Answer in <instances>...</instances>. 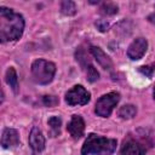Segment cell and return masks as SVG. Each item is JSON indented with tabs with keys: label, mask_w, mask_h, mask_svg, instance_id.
<instances>
[{
	"label": "cell",
	"mask_w": 155,
	"mask_h": 155,
	"mask_svg": "<svg viewBox=\"0 0 155 155\" xmlns=\"http://www.w3.org/2000/svg\"><path fill=\"white\" fill-rule=\"evenodd\" d=\"M24 29L23 16L7 7H0V39L2 42L13 41L22 36Z\"/></svg>",
	"instance_id": "6da1fadb"
},
{
	"label": "cell",
	"mask_w": 155,
	"mask_h": 155,
	"mask_svg": "<svg viewBox=\"0 0 155 155\" xmlns=\"http://www.w3.org/2000/svg\"><path fill=\"white\" fill-rule=\"evenodd\" d=\"M116 149V140L111 138H105L94 133L88 134L87 139L85 140L81 154L82 155H110Z\"/></svg>",
	"instance_id": "7a4b0ae2"
},
{
	"label": "cell",
	"mask_w": 155,
	"mask_h": 155,
	"mask_svg": "<svg viewBox=\"0 0 155 155\" xmlns=\"http://www.w3.org/2000/svg\"><path fill=\"white\" fill-rule=\"evenodd\" d=\"M56 73L54 63L45 59H36L31 64V75L35 82L40 85H46L52 81Z\"/></svg>",
	"instance_id": "3957f363"
},
{
	"label": "cell",
	"mask_w": 155,
	"mask_h": 155,
	"mask_svg": "<svg viewBox=\"0 0 155 155\" xmlns=\"http://www.w3.org/2000/svg\"><path fill=\"white\" fill-rule=\"evenodd\" d=\"M119 101H120V94L117 92H110L103 94L96 102V109H94L96 114L102 117H108L111 114L114 107L119 103Z\"/></svg>",
	"instance_id": "277c9868"
},
{
	"label": "cell",
	"mask_w": 155,
	"mask_h": 155,
	"mask_svg": "<svg viewBox=\"0 0 155 155\" xmlns=\"http://www.w3.org/2000/svg\"><path fill=\"white\" fill-rule=\"evenodd\" d=\"M90 92L81 85L73 86L65 93V102L69 105H85L90 101Z\"/></svg>",
	"instance_id": "5b68a950"
},
{
	"label": "cell",
	"mask_w": 155,
	"mask_h": 155,
	"mask_svg": "<svg viewBox=\"0 0 155 155\" xmlns=\"http://www.w3.org/2000/svg\"><path fill=\"white\" fill-rule=\"evenodd\" d=\"M75 56H76V61L81 64L84 71L86 73V76H87V79H88V81H90V82H94L96 80H98L99 74H98V71L96 70V68L91 64V62L87 59V57H86L84 50H82V48H79V50L76 51V54H75Z\"/></svg>",
	"instance_id": "8992f818"
},
{
	"label": "cell",
	"mask_w": 155,
	"mask_h": 155,
	"mask_svg": "<svg viewBox=\"0 0 155 155\" xmlns=\"http://www.w3.org/2000/svg\"><path fill=\"white\" fill-rule=\"evenodd\" d=\"M147 48H148V41L144 38H137L128 46L127 56H128V58H131L133 61L140 59L144 56V53L147 52Z\"/></svg>",
	"instance_id": "52a82bcc"
},
{
	"label": "cell",
	"mask_w": 155,
	"mask_h": 155,
	"mask_svg": "<svg viewBox=\"0 0 155 155\" xmlns=\"http://www.w3.org/2000/svg\"><path fill=\"white\" fill-rule=\"evenodd\" d=\"M67 128H68V132L70 133V136L74 139H79L84 134V130H85L84 119L80 115H73Z\"/></svg>",
	"instance_id": "ba28073f"
},
{
	"label": "cell",
	"mask_w": 155,
	"mask_h": 155,
	"mask_svg": "<svg viewBox=\"0 0 155 155\" xmlns=\"http://www.w3.org/2000/svg\"><path fill=\"white\" fill-rule=\"evenodd\" d=\"M19 143V134L18 131L15 128H5L1 137V145L5 149L15 148Z\"/></svg>",
	"instance_id": "9c48e42d"
},
{
	"label": "cell",
	"mask_w": 155,
	"mask_h": 155,
	"mask_svg": "<svg viewBox=\"0 0 155 155\" xmlns=\"http://www.w3.org/2000/svg\"><path fill=\"white\" fill-rule=\"evenodd\" d=\"M29 145L35 153H40L45 148V137L38 127H33L29 134Z\"/></svg>",
	"instance_id": "30bf717a"
},
{
	"label": "cell",
	"mask_w": 155,
	"mask_h": 155,
	"mask_svg": "<svg viewBox=\"0 0 155 155\" xmlns=\"http://www.w3.org/2000/svg\"><path fill=\"white\" fill-rule=\"evenodd\" d=\"M91 53H92V56L96 58V61L99 63V65H101L103 69L110 70V69L113 68V62H111V59L109 58V56H108L102 48H99V47H97V46H92V47H91Z\"/></svg>",
	"instance_id": "8fae6325"
},
{
	"label": "cell",
	"mask_w": 155,
	"mask_h": 155,
	"mask_svg": "<svg viewBox=\"0 0 155 155\" xmlns=\"http://www.w3.org/2000/svg\"><path fill=\"white\" fill-rule=\"evenodd\" d=\"M121 155H144V150L137 142L128 140L122 145Z\"/></svg>",
	"instance_id": "7c38bea8"
},
{
	"label": "cell",
	"mask_w": 155,
	"mask_h": 155,
	"mask_svg": "<svg viewBox=\"0 0 155 155\" xmlns=\"http://www.w3.org/2000/svg\"><path fill=\"white\" fill-rule=\"evenodd\" d=\"M6 82L8 84V86L13 90L15 93L18 92V79H17V73L15 70V68H8L6 71Z\"/></svg>",
	"instance_id": "4fadbf2b"
},
{
	"label": "cell",
	"mask_w": 155,
	"mask_h": 155,
	"mask_svg": "<svg viewBox=\"0 0 155 155\" xmlns=\"http://www.w3.org/2000/svg\"><path fill=\"white\" fill-rule=\"evenodd\" d=\"M61 125L62 120L58 116H51L48 119V126H50V134L52 137H57L61 133Z\"/></svg>",
	"instance_id": "5bb4252c"
},
{
	"label": "cell",
	"mask_w": 155,
	"mask_h": 155,
	"mask_svg": "<svg viewBox=\"0 0 155 155\" xmlns=\"http://www.w3.org/2000/svg\"><path fill=\"white\" fill-rule=\"evenodd\" d=\"M137 113V108L133 104H126L120 108L119 110V116L122 119H132Z\"/></svg>",
	"instance_id": "9a60e30c"
},
{
	"label": "cell",
	"mask_w": 155,
	"mask_h": 155,
	"mask_svg": "<svg viewBox=\"0 0 155 155\" xmlns=\"http://www.w3.org/2000/svg\"><path fill=\"white\" fill-rule=\"evenodd\" d=\"M61 11L63 15L65 16H73L76 12V6L75 2L70 1V0H64L61 2Z\"/></svg>",
	"instance_id": "2e32d148"
},
{
	"label": "cell",
	"mask_w": 155,
	"mask_h": 155,
	"mask_svg": "<svg viewBox=\"0 0 155 155\" xmlns=\"http://www.w3.org/2000/svg\"><path fill=\"white\" fill-rule=\"evenodd\" d=\"M101 12L103 15H115L117 12V6L111 2H105L101 7Z\"/></svg>",
	"instance_id": "e0dca14e"
},
{
	"label": "cell",
	"mask_w": 155,
	"mask_h": 155,
	"mask_svg": "<svg viewBox=\"0 0 155 155\" xmlns=\"http://www.w3.org/2000/svg\"><path fill=\"white\" fill-rule=\"evenodd\" d=\"M44 103L46 105H48V107H52V105H54V104L58 103V99L54 96H45L44 97Z\"/></svg>",
	"instance_id": "ac0fdd59"
},
{
	"label": "cell",
	"mask_w": 155,
	"mask_h": 155,
	"mask_svg": "<svg viewBox=\"0 0 155 155\" xmlns=\"http://www.w3.org/2000/svg\"><path fill=\"white\" fill-rule=\"evenodd\" d=\"M154 69H155V67H154V65L139 67V71H140V73H143V74H144V75H147V76H151V74H153Z\"/></svg>",
	"instance_id": "d6986e66"
},
{
	"label": "cell",
	"mask_w": 155,
	"mask_h": 155,
	"mask_svg": "<svg viewBox=\"0 0 155 155\" xmlns=\"http://www.w3.org/2000/svg\"><path fill=\"white\" fill-rule=\"evenodd\" d=\"M96 25H97V28H98L101 31H105V30H108V28H109L108 22H107V21H103V19H99L98 22H96Z\"/></svg>",
	"instance_id": "ffe728a7"
},
{
	"label": "cell",
	"mask_w": 155,
	"mask_h": 155,
	"mask_svg": "<svg viewBox=\"0 0 155 155\" xmlns=\"http://www.w3.org/2000/svg\"><path fill=\"white\" fill-rule=\"evenodd\" d=\"M148 19H149L151 23H154V24H155V11H154L149 17H148Z\"/></svg>",
	"instance_id": "44dd1931"
},
{
	"label": "cell",
	"mask_w": 155,
	"mask_h": 155,
	"mask_svg": "<svg viewBox=\"0 0 155 155\" xmlns=\"http://www.w3.org/2000/svg\"><path fill=\"white\" fill-rule=\"evenodd\" d=\"M153 93H154V99H155V87H154V92Z\"/></svg>",
	"instance_id": "7402d4cb"
}]
</instances>
